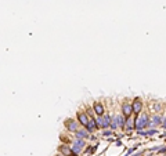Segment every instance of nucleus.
Masks as SVG:
<instances>
[{"label":"nucleus","instance_id":"obj_1","mask_svg":"<svg viewBox=\"0 0 166 156\" xmlns=\"http://www.w3.org/2000/svg\"><path fill=\"white\" fill-rule=\"evenodd\" d=\"M134 125L137 130H144L148 126H151V117L147 112H141L138 116L134 119Z\"/></svg>","mask_w":166,"mask_h":156},{"label":"nucleus","instance_id":"obj_2","mask_svg":"<svg viewBox=\"0 0 166 156\" xmlns=\"http://www.w3.org/2000/svg\"><path fill=\"white\" fill-rule=\"evenodd\" d=\"M132 106H133V113L138 116V115L142 112V100L141 98H138V97L134 98L133 102H132Z\"/></svg>","mask_w":166,"mask_h":156},{"label":"nucleus","instance_id":"obj_3","mask_svg":"<svg viewBox=\"0 0 166 156\" xmlns=\"http://www.w3.org/2000/svg\"><path fill=\"white\" fill-rule=\"evenodd\" d=\"M98 127H103V129H107V127H111V117L110 115H105V116H98V119L95 120Z\"/></svg>","mask_w":166,"mask_h":156},{"label":"nucleus","instance_id":"obj_4","mask_svg":"<svg viewBox=\"0 0 166 156\" xmlns=\"http://www.w3.org/2000/svg\"><path fill=\"white\" fill-rule=\"evenodd\" d=\"M122 115L126 117V119L133 115V106H132V104H129L127 101H125L122 104Z\"/></svg>","mask_w":166,"mask_h":156},{"label":"nucleus","instance_id":"obj_5","mask_svg":"<svg viewBox=\"0 0 166 156\" xmlns=\"http://www.w3.org/2000/svg\"><path fill=\"white\" fill-rule=\"evenodd\" d=\"M65 126H67V129H68L69 131H75V133H76V131L79 130V127H78V123H76L73 119H72V120H71V119H68V120L65 122Z\"/></svg>","mask_w":166,"mask_h":156},{"label":"nucleus","instance_id":"obj_6","mask_svg":"<svg viewBox=\"0 0 166 156\" xmlns=\"http://www.w3.org/2000/svg\"><path fill=\"white\" fill-rule=\"evenodd\" d=\"M78 120H79V123L83 126V127H86V126L89 125V122H90V119L87 117V115L85 112H83V113H82V112H78Z\"/></svg>","mask_w":166,"mask_h":156},{"label":"nucleus","instance_id":"obj_7","mask_svg":"<svg viewBox=\"0 0 166 156\" xmlns=\"http://www.w3.org/2000/svg\"><path fill=\"white\" fill-rule=\"evenodd\" d=\"M93 110L97 113V116H104V112H105L103 104H100V102H95L94 105H93Z\"/></svg>","mask_w":166,"mask_h":156},{"label":"nucleus","instance_id":"obj_8","mask_svg":"<svg viewBox=\"0 0 166 156\" xmlns=\"http://www.w3.org/2000/svg\"><path fill=\"white\" fill-rule=\"evenodd\" d=\"M161 123H163V117L161 116V115H154V116L151 117V126H159Z\"/></svg>","mask_w":166,"mask_h":156},{"label":"nucleus","instance_id":"obj_9","mask_svg":"<svg viewBox=\"0 0 166 156\" xmlns=\"http://www.w3.org/2000/svg\"><path fill=\"white\" fill-rule=\"evenodd\" d=\"M125 127L127 129V131H132L133 129H136L134 120L132 119V116H130V117H127V119H126V125H125Z\"/></svg>","mask_w":166,"mask_h":156},{"label":"nucleus","instance_id":"obj_10","mask_svg":"<svg viewBox=\"0 0 166 156\" xmlns=\"http://www.w3.org/2000/svg\"><path fill=\"white\" fill-rule=\"evenodd\" d=\"M60 152H61L64 156L72 155V149L69 148V147H67V145H61V147H60Z\"/></svg>","mask_w":166,"mask_h":156},{"label":"nucleus","instance_id":"obj_11","mask_svg":"<svg viewBox=\"0 0 166 156\" xmlns=\"http://www.w3.org/2000/svg\"><path fill=\"white\" fill-rule=\"evenodd\" d=\"M97 127H98V125H97V122H95L94 119H93V120H90V122H89V125L86 126V129L89 130V131H94V130H97Z\"/></svg>","mask_w":166,"mask_h":156},{"label":"nucleus","instance_id":"obj_12","mask_svg":"<svg viewBox=\"0 0 166 156\" xmlns=\"http://www.w3.org/2000/svg\"><path fill=\"white\" fill-rule=\"evenodd\" d=\"M76 137L80 138V140H82V138H87V137H89V130H85V129H83V130H78V131H76Z\"/></svg>","mask_w":166,"mask_h":156},{"label":"nucleus","instance_id":"obj_13","mask_svg":"<svg viewBox=\"0 0 166 156\" xmlns=\"http://www.w3.org/2000/svg\"><path fill=\"white\" fill-rule=\"evenodd\" d=\"M162 108H163V105H162V102H159V101L154 102V106H152V110H154L155 113H158V115H159V112L162 110Z\"/></svg>","mask_w":166,"mask_h":156},{"label":"nucleus","instance_id":"obj_14","mask_svg":"<svg viewBox=\"0 0 166 156\" xmlns=\"http://www.w3.org/2000/svg\"><path fill=\"white\" fill-rule=\"evenodd\" d=\"M75 145H78V147H79V148H83V147H85V141L83 140H76L75 141Z\"/></svg>","mask_w":166,"mask_h":156},{"label":"nucleus","instance_id":"obj_15","mask_svg":"<svg viewBox=\"0 0 166 156\" xmlns=\"http://www.w3.org/2000/svg\"><path fill=\"white\" fill-rule=\"evenodd\" d=\"M104 135H105V137H110V135H112V131H110V130H104Z\"/></svg>","mask_w":166,"mask_h":156},{"label":"nucleus","instance_id":"obj_16","mask_svg":"<svg viewBox=\"0 0 166 156\" xmlns=\"http://www.w3.org/2000/svg\"><path fill=\"white\" fill-rule=\"evenodd\" d=\"M158 151H159V153H163V155H165V153H166V147H163V148H159Z\"/></svg>","mask_w":166,"mask_h":156},{"label":"nucleus","instance_id":"obj_17","mask_svg":"<svg viewBox=\"0 0 166 156\" xmlns=\"http://www.w3.org/2000/svg\"><path fill=\"white\" fill-rule=\"evenodd\" d=\"M162 127H165V129H166V119H163V123H162Z\"/></svg>","mask_w":166,"mask_h":156},{"label":"nucleus","instance_id":"obj_18","mask_svg":"<svg viewBox=\"0 0 166 156\" xmlns=\"http://www.w3.org/2000/svg\"><path fill=\"white\" fill-rule=\"evenodd\" d=\"M57 156H64V155H63V153H61V155H57Z\"/></svg>","mask_w":166,"mask_h":156},{"label":"nucleus","instance_id":"obj_19","mask_svg":"<svg viewBox=\"0 0 166 156\" xmlns=\"http://www.w3.org/2000/svg\"><path fill=\"white\" fill-rule=\"evenodd\" d=\"M163 156H166V153H165V155H163Z\"/></svg>","mask_w":166,"mask_h":156}]
</instances>
